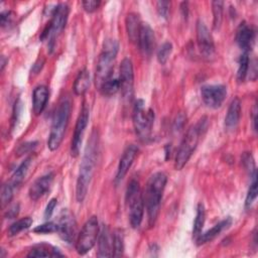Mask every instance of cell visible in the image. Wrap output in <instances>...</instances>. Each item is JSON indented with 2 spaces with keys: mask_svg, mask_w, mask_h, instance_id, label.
Returning a JSON list of instances; mask_svg holds the SVG:
<instances>
[{
  "mask_svg": "<svg viewBox=\"0 0 258 258\" xmlns=\"http://www.w3.org/2000/svg\"><path fill=\"white\" fill-rule=\"evenodd\" d=\"M99 150V136L98 132L94 130L87 143L85 153L80 165L79 175L76 184V199L79 203H82L88 192L91 180L93 178L95 167L98 158Z\"/></svg>",
  "mask_w": 258,
  "mask_h": 258,
  "instance_id": "6da1fadb",
  "label": "cell"
},
{
  "mask_svg": "<svg viewBox=\"0 0 258 258\" xmlns=\"http://www.w3.org/2000/svg\"><path fill=\"white\" fill-rule=\"evenodd\" d=\"M167 181V176L161 171L153 173L147 180L145 185L143 201L147 212V219L149 226H153L160 209L162 194L164 191Z\"/></svg>",
  "mask_w": 258,
  "mask_h": 258,
  "instance_id": "7a4b0ae2",
  "label": "cell"
},
{
  "mask_svg": "<svg viewBox=\"0 0 258 258\" xmlns=\"http://www.w3.org/2000/svg\"><path fill=\"white\" fill-rule=\"evenodd\" d=\"M209 121L207 117L201 118L195 125L190 126L183 136L179 147L177 149L174 161V167L176 170H180L187 163L192 153L195 152L201 137L208 129Z\"/></svg>",
  "mask_w": 258,
  "mask_h": 258,
  "instance_id": "3957f363",
  "label": "cell"
},
{
  "mask_svg": "<svg viewBox=\"0 0 258 258\" xmlns=\"http://www.w3.org/2000/svg\"><path fill=\"white\" fill-rule=\"evenodd\" d=\"M71 116V101L69 98H62L58 103L52 117V123L47 140V147L49 150H56L66 134L69 120Z\"/></svg>",
  "mask_w": 258,
  "mask_h": 258,
  "instance_id": "277c9868",
  "label": "cell"
},
{
  "mask_svg": "<svg viewBox=\"0 0 258 258\" xmlns=\"http://www.w3.org/2000/svg\"><path fill=\"white\" fill-rule=\"evenodd\" d=\"M119 44L116 39L108 38L103 43V48L96 66L95 84L99 90L103 83L113 75L114 61L117 56Z\"/></svg>",
  "mask_w": 258,
  "mask_h": 258,
  "instance_id": "5b68a950",
  "label": "cell"
},
{
  "mask_svg": "<svg viewBox=\"0 0 258 258\" xmlns=\"http://www.w3.org/2000/svg\"><path fill=\"white\" fill-rule=\"evenodd\" d=\"M126 204L130 225L133 229H138L143 220L144 201L140 184L136 179H132L128 183L126 189Z\"/></svg>",
  "mask_w": 258,
  "mask_h": 258,
  "instance_id": "8992f818",
  "label": "cell"
},
{
  "mask_svg": "<svg viewBox=\"0 0 258 258\" xmlns=\"http://www.w3.org/2000/svg\"><path fill=\"white\" fill-rule=\"evenodd\" d=\"M133 126L136 135L141 141H148L154 122V112L152 109H145L143 100H137L132 113Z\"/></svg>",
  "mask_w": 258,
  "mask_h": 258,
  "instance_id": "52a82bcc",
  "label": "cell"
},
{
  "mask_svg": "<svg viewBox=\"0 0 258 258\" xmlns=\"http://www.w3.org/2000/svg\"><path fill=\"white\" fill-rule=\"evenodd\" d=\"M69 6L64 3L57 4L54 7V10L51 14V20L48 23V25L45 27V29L42 31L40 35V39L44 40L47 39L48 42V48L50 51L54 48L55 40L58 36V34L62 31V29L66 26L68 17H69Z\"/></svg>",
  "mask_w": 258,
  "mask_h": 258,
  "instance_id": "ba28073f",
  "label": "cell"
},
{
  "mask_svg": "<svg viewBox=\"0 0 258 258\" xmlns=\"http://www.w3.org/2000/svg\"><path fill=\"white\" fill-rule=\"evenodd\" d=\"M99 223L96 216L90 217L84 224L80 234L77 237L76 249L80 255L89 252L96 244L99 238Z\"/></svg>",
  "mask_w": 258,
  "mask_h": 258,
  "instance_id": "9c48e42d",
  "label": "cell"
},
{
  "mask_svg": "<svg viewBox=\"0 0 258 258\" xmlns=\"http://www.w3.org/2000/svg\"><path fill=\"white\" fill-rule=\"evenodd\" d=\"M89 117H90L89 106L86 103H84L83 107L80 111L79 117L77 119L74 135H73L72 142H71V155L73 157H77L80 154L83 137H84L85 130H86V127L89 122Z\"/></svg>",
  "mask_w": 258,
  "mask_h": 258,
  "instance_id": "30bf717a",
  "label": "cell"
},
{
  "mask_svg": "<svg viewBox=\"0 0 258 258\" xmlns=\"http://www.w3.org/2000/svg\"><path fill=\"white\" fill-rule=\"evenodd\" d=\"M57 233L59 237L68 244H73L77 241V223L74 215L68 210L63 209L58 217Z\"/></svg>",
  "mask_w": 258,
  "mask_h": 258,
  "instance_id": "8fae6325",
  "label": "cell"
},
{
  "mask_svg": "<svg viewBox=\"0 0 258 258\" xmlns=\"http://www.w3.org/2000/svg\"><path fill=\"white\" fill-rule=\"evenodd\" d=\"M119 80L121 85V93L125 100L130 101L133 97V84H134V73L133 66L130 58L125 57L119 69Z\"/></svg>",
  "mask_w": 258,
  "mask_h": 258,
  "instance_id": "7c38bea8",
  "label": "cell"
},
{
  "mask_svg": "<svg viewBox=\"0 0 258 258\" xmlns=\"http://www.w3.org/2000/svg\"><path fill=\"white\" fill-rule=\"evenodd\" d=\"M201 96L208 107L217 109L227 97V88L224 85H206L201 88Z\"/></svg>",
  "mask_w": 258,
  "mask_h": 258,
  "instance_id": "4fadbf2b",
  "label": "cell"
},
{
  "mask_svg": "<svg viewBox=\"0 0 258 258\" xmlns=\"http://www.w3.org/2000/svg\"><path fill=\"white\" fill-rule=\"evenodd\" d=\"M197 42L200 52L205 58L210 59L215 55L216 49L213 36L202 20H198L197 22Z\"/></svg>",
  "mask_w": 258,
  "mask_h": 258,
  "instance_id": "5bb4252c",
  "label": "cell"
},
{
  "mask_svg": "<svg viewBox=\"0 0 258 258\" xmlns=\"http://www.w3.org/2000/svg\"><path fill=\"white\" fill-rule=\"evenodd\" d=\"M137 44L144 56H150L155 47V36L148 23H142L137 39Z\"/></svg>",
  "mask_w": 258,
  "mask_h": 258,
  "instance_id": "9a60e30c",
  "label": "cell"
},
{
  "mask_svg": "<svg viewBox=\"0 0 258 258\" xmlns=\"http://www.w3.org/2000/svg\"><path fill=\"white\" fill-rule=\"evenodd\" d=\"M138 147L134 144H131L129 146L126 147V149L124 150L121 158H120V161H119V164H118V168H117V173H116V182H119L121 181L125 175L127 174L129 168L131 167L135 157L137 156L138 154Z\"/></svg>",
  "mask_w": 258,
  "mask_h": 258,
  "instance_id": "2e32d148",
  "label": "cell"
},
{
  "mask_svg": "<svg viewBox=\"0 0 258 258\" xmlns=\"http://www.w3.org/2000/svg\"><path fill=\"white\" fill-rule=\"evenodd\" d=\"M255 40V30L248 25L247 22L243 21L237 28L236 31V42L243 52H249L251 50Z\"/></svg>",
  "mask_w": 258,
  "mask_h": 258,
  "instance_id": "e0dca14e",
  "label": "cell"
},
{
  "mask_svg": "<svg viewBox=\"0 0 258 258\" xmlns=\"http://www.w3.org/2000/svg\"><path fill=\"white\" fill-rule=\"evenodd\" d=\"M53 180V173L48 172L42 176H39L34 182L31 184L28 190L29 198L32 201H37L42 198L50 188Z\"/></svg>",
  "mask_w": 258,
  "mask_h": 258,
  "instance_id": "ac0fdd59",
  "label": "cell"
},
{
  "mask_svg": "<svg viewBox=\"0 0 258 258\" xmlns=\"http://www.w3.org/2000/svg\"><path fill=\"white\" fill-rule=\"evenodd\" d=\"M113 254V234H111L107 226H103L99 233L98 257H110Z\"/></svg>",
  "mask_w": 258,
  "mask_h": 258,
  "instance_id": "d6986e66",
  "label": "cell"
},
{
  "mask_svg": "<svg viewBox=\"0 0 258 258\" xmlns=\"http://www.w3.org/2000/svg\"><path fill=\"white\" fill-rule=\"evenodd\" d=\"M231 224H232L231 217H227L226 219L222 220L221 222H219L218 224L213 226L211 229H209L205 233H201L198 236V238L196 239L197 244L198 245H203V244H206L208 242H211L216 237H218L225 229L229 228V226H231Z\"/></svg>",
  "mask_w": 258,
  "mask_h": 258,
  "instance_id": "ffe728a7",
  "label": "cell"
},
{
  "mask_svg": "<svg viewBox=\"0 0 258 258\" xmlns=\"http://www.w3.org/2000/svg\"><path fill=\"white\" fill-rule=\"evenodd\" d=\"M241 117V101L239 98H235L229 105L226 117H225V128L227 130H234Z\"/></svg>",
  "mask_w": 258,
  "mask_h": 258,
  "instance_id": "44dd1931",
  "label": "cell"
},
{
  "mask_svg": "<svg viewBox=\"0 0 258 258\" xmlns=\"http://www.w3.org/2000/svg\"><path fill=\"white\" fill-rule=\"evenodd\" d=\"M49 92L45 86H37L32 94V110L35 115H40L47 103Z\"/></svg>",
  "mask_w": 258,
  "mask_h": 258,
  "instance_id": "7402d4cb",
  "label": "cell"
},
{
  "mask_svg": "<svg viewBox=\"0 0 258 258\" xmlns=\"http://www.w3.org/2000/svg\"><path fill=\"white\" fill-rule=\"evenodd\" d=\"M141 24H142V22H141L140 17H139L138 14L131 12L127 15V17H126V30H127V34H128V37H129L131 42H136L137 43V39H138Z\"/></svg>",
  "mask_w": 258,
  "mask_h": 258,
  "instance_id": "603a6c76",
  "label": "cell"
},
{
  "mask_svg": "<svg viewBox=\"0 0 258 258\" xmlns=\"http://www.w3.org/2000/svg\"><path fill=\"white\" fill-rule=\"evenodd\" d=\"M57 256H63L60 251L47 244H37L27 254V257H57Z\"/></svg>",
  "mask_w": 258,
  "mask_h": 258,
  "instance_id": "cb8c5ba5",
  "label": "cell"
},
{
  "mask_svg": "<svg viewBox=\"0 0 258 258\" xmlns=\"http://www.w3.org/2000/svg\"><path fill=\"white\" fill-rule=\"evenodd\" d=\"M90 87V74L89 72L84 69L79 72L73 86L74 93L77 96H83Z\"/></svg>",
  "mask_w": 258,
  "mask_h": 258,
  "instance_id": "d4e9b609",
  "label": "cell"
},
{
  "mask_svg": "<svg viewBox=\"0 0 258 258\" xmlns=\"http://www.w3.org/2000/svg\"><path fill=\"white\" fill-rule=\"evenodd\" d=\"M31 160H32V157H31V156L27 157L26 159H24V161L21 162V164H20V165L15 169V171L13 172V174H12L11 179H10L9 182H10L15 188L18 187V186L21 184L22 180L24 179V177H25V175H26V173H27L28 167H29V165H30Z\"/></svg>",
  "mask_w": 258,
  "mask_h": 258,
  "instance_id": "484cf974",
  "label": "cell"
},
{
  "mask_svg": "<svg viewBox=\"0 0 258 258\" xmlns=\"http://www.w3.org/2000/svg\"><path fill=\"white\" fill-rule=\"evenodd\" d=\"M121 85H120V80L119 76H111L108 80H106L103 85L100 87L99 91L104 95V96H113L115 95L118 91H120Z\"/></svg>",
  "mask_w": 258,
  "mask_h": 258,
  "instance_id": "4316f807",
  "label": "cell"
},
{
  "mask_svg": "<svg viewBox=\"0 0 258 258\" xmlns=\"http://www.w3.org/2000/svg\"><path fill=\"white\" fill-rule=\"evenodd\" d=\"M205 219H206L205 206L202 203H200L197 207V214H196L194 227H192V237L195 239H197L198 236L202 233V230L205 224Z\"/></svg>",
  "mask_w": 258,
  "mask_h": 258,
  "instance_id": "83f0119b",
  "label": "cell"
},
{
  "mask_svg": "<svg viewBox=\"0 0 258 258\" xmlns=\"http://www.w3.org/2000/svg\"><path fill=\"white\" fill-rule=\"evenodd\" d=\"M32 225V219L30 217H25L22 219H19L12 223L8 228V235L9 236H15L19 234L20 232L27 230Z\"/></svg>",
  "mask_w": 258,
  "mask_h": 258,
  "instance_id": "f1b7e54d",
  "label": "cell"
},
{
  "mask_svg": "<svg viewBox=\"0 0 258 258\" xmlns=\"http://www.w3.org/2000/svg\"><path fill=\"white\" fill-rule=\"evenodd\" d=\"M212 11H213V27L215 30H218L222 24L223 20V11H224V2L223 1H213L212 2Z\"/></svg>",
  "mask_w": 258,
  "mask_h": 258,
  "instance_id": "f546056e",
  "label": "cell"
},
{
  "mask_svg": "<svg viewBox=\"0 0 258 258\" xmlns=\"http://www.w3.org/2000/svg\"><path fill=\"white\" fill-rule=\"evenodd\" d=\"M250 58H249V53L248 52H243L240 55L239 58V66H238V72H237V79L239 82H243L249 71V64H250Z\"/></svg>",
  "mask_w": 258,
  "mask_h": 258,
  "instance_id": "4dcf8cb0",
  "label": "cell"
},
{
  "mask_svg": "<svg viewBox=\"0 0 258 258\" xmlns=\"http://www.w3.org/2000/svg\"><path fill=\"white\" fill-rule=\"evenodd\" d=\"M251 178H252V180L250 182V186H249V189H248V192H247V196H246V200H245V207L246 208H250L252 206V204L255 202V200L257 198V192H258L256 171H254L251 174Z\"/></svg>",
  "mask_w": 258,
  "mask_h": 258,
  "instance_id": "1f68e13d",
  "label": "cell"
},
{
  "mask_svg": "<svg viewBox=\"0 0 258 258\" xmlns=\"http://www.w3.org/2000/svg\"><path fill=\"white\" fill-rule=\"evenodd\" d=\"M124 252V238L121 230L117 229L113 233V254L112 256H122Z\"/></svg>",
  "mask_w": 258,
  "mask_h": 258,
  "instance_id": "d6a6232c",
  "label": "cell"
},
{
  "mask_svg": "<svg viewBox=\"0 0 258 258\" xmlns=\"http://www.w3.org/2000/svg\"><path fill=\"white\" fill-rule=\"evenodd\" d=\"M171 51H172V44H171V42L166 41V42L162 43L161 46L158 48L157 54H156L158 62L160 64H164L167 61Z\"/></svg>",
  "mask_w": 258,
  "mask_h": 258,
  "instance_id": "836d02e7",
  "label": "cell"
},
{
  "mask_svg": "<svg viewBox=\"0 0 258 258\" xmlns=\"http://www.w3.org/2000/svg\"><path fill=\"white\" fill-rule=\"evenodd\" d=\"M14 190H15V187L10 182H7L3 185L1 190V201H2L3 207L8 205L11 202L14 195Z\"/></svg>",
  "mask_w": 258,
  "mask_h": 258,
  "instance_id": "e575fe53",
  "label": "cell"
},
{
  "mask_svg": "<svg viewBox=\"0 0 258 258\" xmlns=\"http://www.w3.org/2000/svg\"><path fill=\"white\" fill-rule=\"evenodd\" d=\"M33 231L38 234H49L57 231V225L56 223H53V222H46L34 228Z\"/></svg>",
  "mask_w": 258,
  "mask_h": 258,
  "instance_id": "d590c367",
  "label": "cell"
},
{
  "mask_svg": "<svg viewBox=\"0 0 258 258\" xmlns=\"http://www.w3.org/2000/svg\"><path fill=\"white\" fill-rule=\"evenodd\" d=\"M170 2L169 1H157L156 2V10L160 17L167 18L169 15Z\"/></svg>",
  "mask_w": 258,
  "mask_h": 258,
  "instance_id": "8d00e7d4",
  "label": "cell"
},
{
  "mask_svg": "<svg viewBox=\"0 0 258 258\" xmlns=\"http://www.w3.org/2000/svg\"><path fill=\"white\" fill-rule=\"evenodd\" d=\"M37 145V142L36 141H29V142H25V143H22L18 149H17V154L18 155H22V154H25V153H28L30 151H32Z\"/></svg>",
  "mask_w": 258,
  "mask_h": 258,
  "instance_id": "74e56055",
  "label": "cell"
},
{
  "mask_svg": "<svg viewBox=\"0 0 258 258\" xmlns=\"http://www.w3.org/2000/svg\"><path fill=\"white\" fill-rule=\"evenodd\" d=\"M100 3L101 2L97 0H85L82 2V5L85 11L91 13V12H94L96 9H98Z\"/></svg>",
  "mask_w": 258,
  "mask_h": 258,
  "instance_id": "f35d334b",
  "label": "cell"
},
{
  "mask_svg": "<svg viewBox=\"0 0 258 258\" xmlns=\"http://www.w3.org/2000/svg\"><path fill=\"white\" fill-rule=\"evenodd\" d=\"M13 20V13L11 11H3L0 14V23L2 27L8 26Z\"/></svg>",
  "mask_w": 258,
  "mask_h": 258,
  "instance_id": "ab89813d",
  "label": "cell"
},
{
  "mask_svg": "<svg viewBox=\"0 0 258 258\" xmlns=\"http://www.w3.org/2000/svg\"><path fill=\"white\" fill-rule=\"evenodd\" d=\"M56 204H57V200H56L55 198L51 199V200L48 202V204L46 205V208H45V210H44V218H45V219H49V218L51 217V215H52V213H53V210H54Z\"/></svg>",
  "mask_w": 258,
  "mask_h": 258,
  "instance_id": "60d3db41",
  "label": "cell"
},
{
  "mask_svg": "<svg viewBox=\"0 0 258 258\" xmlns=\"http://www.w3.org/2000/svg\"><path fill=\"white\" fill-rule=\"evenodd\" d=\"M19 213V205L15 204L13 206H11L5 213V218L6 219H13L15 217H17Z\"/></svg>",
  "mask_w": 258,
  "mask_h": 258,
  "instance_id": "b9f144b4",
  "label": "cell"
},
{
  "mask_svg": "<svg viewBox=\"0 0 258 258\" xmlns=\"http://www.w3.org/2000/svg\"><path fill=\"white\" fill-rule=\"evenodd\" d=\"M184 120H185V116L180 113L176 116V119L174 121V130H180V128L183 126L184 124Z\"/></svg>",
  "mask_w": 258,
  "mask_h": 258,
  "instance_id": "7bdbcfd3",
  "label": "cell"
},
{
  "mask_svg": "<svg viewBox=\"0 0 258 258\" xmlns=\"http://www.w3.org/2000/svg\"><path fill=\"white\" fill-rule=\"evenodd\" d=\"M252 115H253V117H252V126H253V130L256 131V122H257V118H256V116H257V108H256V105H254V107H253Z\"/></svg>",
  "mask_w": 258,
  "mask_h": 258,
  "instance_id": "ee69618b",
  "label": "cell"
},
{
  "mask_svg": "<svg viewBox=\"0 0 258 258\" xmlns=\"http://www.w3.org/2000/svg\"><path fill=\"white\" fill-rule=\"evenodd\" d=\"M180 7H181V11H182L183 17H186L187 16V2H182Z\"/></svg>",
  "mask_w": 258,
  "mask_h": 258,
  "instance_id": "f6af8a7d",
  "label": "cell"
},
{
  "mask_svg": "<svg viewBox=\"0 0 258 258\" xmlns=\"http://www.w3.org/2000/svg\"><path fill=\"white\" fill-rule=\"evenodd\" d=\"M5 63H6L5 56L2 55V56H1V71H3V69H4V67H5Z\"/></svg>",
  "mask_w": 258,
  "mask_h": 258,
  "instance_id": "bcb514c9",
  "label": "cell"
}]
</instances>
